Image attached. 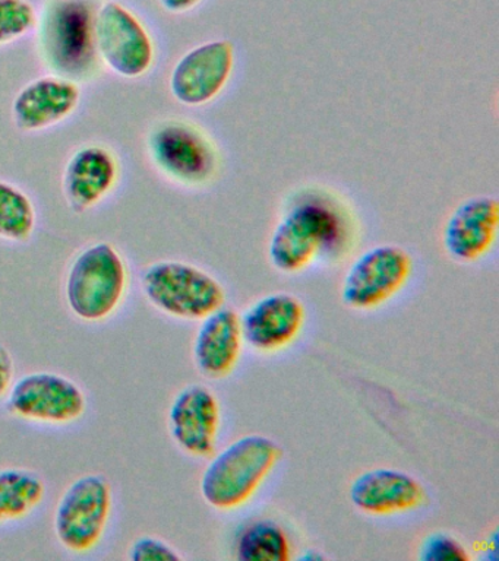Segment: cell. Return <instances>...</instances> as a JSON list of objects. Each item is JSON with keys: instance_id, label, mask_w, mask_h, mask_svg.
<instances>
[{"instance_id": "obj_14", "label": "cell", "mask_w": 499, "mask_h": 561, "mask_svg": "<svg viewBox=\"0 0 499 561\" xmlns=\"http://www.w3.org/2000/svg\"><path fill=\"white\" fill-rule=\"evenodd\" d=\"M499 204L494 196H473L462 202L446 219L442 243L451 259L473 263L484 259L497 243Z\"/></svg>"}, {"instance_id": "obj_5", "label": "cell", "mask_w": 499, "mask_h": 561, "mask_svg": "<svg viewBox=\"0 0 499 561\" xmlns=\"http://www.w3.org/2000/svg\"><path fill=\"white\" fill-rule=\"evenodd\" d=\"M113 489L103 473L78 477L56 504L54 529L65 550L89 554L102 543L111 524Z\"/></svg>"}, {"instance_id": "obj_25", "label": "cell", "mask_w": 499, "mask_h": 561, "mask_svg": "<svg viewBox=\"0 0 499 561\" xmlns=\"http://www.w3.org/2000/svg\"><path fill=\"white\" fill-rule=\"evenodd\" d=\"M15 379V362L11 351L0 345V399L7 398Z\"/></svg>"}, {"instance_id": "obj_24", "label": "cell", "mask_w": 499, "mask_h": 561, "mask_svg": "<svg viewBox=\"0 0 499 561\" xmlns=\"http://www.w3.org/2000/svg\"><path fill=\"white\" fill-rule=\"evenodd\" d=\"M128 557L133 561H179L181 554L163 539L156 537H139L131 543Z\"/></svg>"}, {"instance_id": "obj_18", "label": "cell", "mask_w": 499, "mask_h": 561, "mask_svg": "<svg viewBox=\"0 0 499 561\" xmlns=\"http://www.w3.org/2000/svg\"><path fill=\"white\" fill-rule=\"evenodd\" d=\"M117 161L109 149H78L65 170L64 191L71 208L82 213L98 205L115 186Z\"/></svg>"}, {"instance_id": "obj_3", "label": "cell", "mask_w": 499, "mask_h": 561, "mask_svg": "<svg viewBox=\"0 0 499 561\" xmlns=\"http://www.w3.org/2000/svg\"><path fill=\"white\" fill-rule=\"evenodd\" d=\"M128 279V267L115 245H89L68 271L65 297L69 310L81 322H106L121 309Z\"/></svg>"}, {"instance_id": "obj_23", "label": "cell", "mask_w": 499, "mask_h": 561, "mask_svg": "<svg viewBox=\"0 0 499 561\" xmlns=\"http://www.w3.org/2000/svg\"><path fill=\"white\" fill-rule=\"evenodd\" d=\"M420 559L424 561H467L470 556L463 543L446 534H433L422 546Z\"/></svg>"}, {"instance_id": "obj_13", "label": "cell", "mask_w": 499, "mask_h": 561, "mask_svg": "<svg viewBox=\"0 0 499 561\" xmlns=\"http://www.w3.org/2000/svg\"><path fill=\"white\" fill-rule=\"evenodd\" d=\"M305 316L304 302L293 294H269L239 316L243 342L260 353H277L299 336Z\"/></svg>"}, {"instance_id": "obj_7", "label": "cell", "mask_w": 499, "mask_h": 561, "mask_svg": "<svg viewBox=\"0 0 499 561\" xmlns=\"http://www.w3.org/2000/svg\"><path fill=\"white\" fill-rule=\"evenodd\" d=\"M95 12L89 0H54L42 26L47 61L65 77H84L94 68Z\"/></svg>"}, {"instance_id": "obj_1", "label": "cell", "mask_w": 499, "mask_h": 561, "mask_svg": "<svg viewBox=\"0 0 499 561\" xmlns=\"http://www.w3.org/2000/svg\"><path fill=\"white\" fill-rule=\"evenodd\" d=\"M349 222L348 209L331 192L305 188L288 202L271 234L270 262L284 274H299L322 253L341 248Z\"/></svg>"}, {"instance_id": "obj_9", "label": "cell", "mask_w": 499, "mask_h": 561, "mask_svg": "<svg viewBox=\"0 0 499 561\" xmlns=\"http://www.w3.org/2000/svg\"><path fill=\"white\" fill-rule=\"evenodd\" d=\"M413 274V257L397 244L375 245L354 259L341 285V300L358 310L383 306Z\"/></svg>"}, {"instance_id": "obj_10", "label": "cell", "mask_w": 499, "mask_h": 561, "mask_svg": "<svg viewBox=\"0 0 499 561\" xmlns=\"http://www.w3.org/2000/svg\"><path fill=\"white\" fill-rule=\"evenodd\" d=\"M95 50L113 72L139 78L151 69L155 43L143 22L117 2L104 3L95 12Z\"/></svg>"}, {"instance_id": "obj_8", "label": "cell", "mask_w": 499, "mask_h": 561, "mask_svg": "<svg viewBox=\"0 0 499 561\" xmlns=\"http://www.w3.org/2000/svg\"><path fill=\"white\" fill-rule=\"evenodd\" d=\"M87 393L77 381L54 371L29 373L12 383L7 408L30 423L68 425L87 412Z\"/></svg>"}, {"instance_id": "obj_4", "label": "cell", "mask_w": 499, "mask_h": 561, "mask_svg": "<svg viewBox=\"0 0 499 561\" xmlns=\"http://www.w3.org/2000/svg\"><path fill=\"white\" fill-rule=\"evenodd\" d=\"M141 288L151 306L174 319L203 320L226 302L220 280L186 262L152 263L144 271Z\"/></svg>"}, {"instance_id": "obj_2", "label": "cell", "mask_w": 499, "mask_h": 561, "mask_svg": "<svg viewBox=\"0 0 499 561\" xmlns=\"http://www.w3.org/2000/svg\"><path fill=\"white\" fill-rule=\"evenodd\" d=\"M273 438L248 434L214 455L201 477V495L218 511L247 504L282 459Z\"/></svg>"}, {"instance_id": "obj_15", "label": "cell", "mask_w": 499, "mask_h": 561, "mask_svg": "<svg viewBox=\"0 0 499 561\" xmlns=\"http://www.w3.org/2000/svg\"><path fill=\"white\" fill-rule=\"evenodd\" d=\"M350 500L359 511L374 516L397 515L427 503V490L410 473L376 468L354 478Z\"/></svg>"}, {"instance_id": "obj_17", "label": "cell", "mask_w": 499, "mask_h": 561, "mask_svg": "<svg viewBox=\"0 0 499 561\" xmlns=\"http://www.w3.org/2000/svg\"><path fill=\"white\" fill-rule=\"evenodd\" d=\"M242 346L239 314L223 306L203 319L195 335L194 362L208 379H223L235 370Z\"/></svg>"}, {"instance_id": "obj_12", "label": "cell", "mask_w": 499, "mask_h": 561, "mask_svg": "<svg viewBox=\"0 0 499 561\" xmlns=\"http://www.w3.org/2000/svg\"><path fill=\"white\" fill-rule=\"evenodd\" d=\"M220 420L216 394L207 386L190 385L169 408L170 436L185 454L208 458L216 450Z\"/></svg>"}, {"instance_id": "obj_21", "label": "cell", "mask_w": 499, "mask_h": 561, "mask_svg": "<svg viewBox=\"0 0 499 561\" xmlns=\"http://www.w3.org/2000/svg\"><path fill=\"white\" fill-rule=\"evenodd\" d=\"M36 228V209L20 188L0 180V239L25 243Z\"/></svg>"}, {"instance_id": "obj_16", "label": "cell", "mask_w": 499, "mask_h": 561, "mask_svg": "<svg viewBox=\"0 0 499 561\" xmlns=\"http://www.w3.org/2000/svg\"><path fill=\"white\" fill-rule=\"evenodd\" d=\"M80 99V87L72 79L41 78L20 91L12 104V113L20 129L42 130L67 118Z\"/></svg>"}, {"instance_id": "obj_26", "label": "cell", "mask_w": 499, "mask_h": 561, "mask_svg": "<svg viewBox=\"0 0 499 561\" xmlns=\"http://www.w3.org/2000/svg\"><path fill=\"white\" fill-rule=\"evenodd\" d=\"M201 2H203V0H160L161 7L172 13L191 11V9L199 7Z\"/></svg>"}, {"instance_id": "obj_6", "label": "cell", "mask_w": 499, "mask_h": 561, "mask_svg": "<svg viewBox=\"0 0 499 561\" xmlns=\"http://www.w3.org/2000/svg\"><path fill=\"white\" fill-rule=\"evenodd\" d=\"M148 149L155 164L169 179L201 187L212 183L220 167L217 145L194 123L165 121L151 130Z\"/></svg>"}, {"instance_id": "obj_20", "label": "cell", "mask_w": 499, "mask_h": 561, "mask_svg": "<svg viewBox=\"0 0 499 561\" xmlns=\"http://www.w3.org/2000/svg\"><path fill=\"white\" fill-rule=\"evenodd\" d=\"M236 557L243 561H287L291 542L275 522L257 520L240 530L236 539Z\"/></svg>"}, {"instance_id": "obj_11", "label": "cell", "mask_w": 499, "mask_h": 561, "mask_svg": "<svg viewBox=\"0 0 499 561\" xmlns=\"http://www.w3.org/2000/svg\"><path fill=\"white\" fill-rule=\"evenodd\" d=\"M236 66V47L227 38L200 44L185 53L170 75V92L179 103L201 107L229 85Z\"/></svg>"}, {"instance_id": "obj_19", "label": "cell", "mask_w": 499, "mask_h": 561, "mask_svg": "<svg viewBox=\"0 0 499 561\" xmlns=\"http://www.w3.org/2000/svg\"><path fill=\"white\" fill-rule=\"evenodd\" d=\"M46 497V482L25 468L0 469V525L23 520Z\"/></svg>"}, {"instance_id": "obj_22", "label": "cell", "mask_w": 499, "mask_h": 561, "mask_svg": "<svg viewBox=\"0 0 499 561\" xmlns=\"http://www.w3.org/2000/svg\"><path fill=\"white\" fill-rule=\"evenodd\" d=\"M36 24V12L29 0H0V44L27 34Z\"/></svg>"}]
</instances>
